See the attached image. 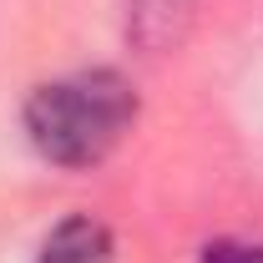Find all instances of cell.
<instances>
[{
    "mask_svg": "<svg viewBox=\"0 0 263 263\" xmlns=\"http://www.w3.org/2000/svg\"><path fill=\"white\" fill-rule=\"evenodd\" d=\"M26 137L56 167H97L106 162L127 132L137 127V86L111 66L71 71L41 81L26 97Z\"/></svg>",
    "mask_w": 263,
    "mask_h": 263,
    "instance_id": "obj_1",
    "label": "cell"
},
{
    "mask_svg": "<svg viewBox=\"0 0 263 263\" xmlns=\"http://www.w3.org/2000/svg\"><path fill=\"white\" fill-rule=\"evenodd\" d=\"M35 263H117V243H111V228L97 223L91 213H76L46 233Z\"/></svg>",
    "mask_w": 263,
    "mask_h": 263,
    "instance_id": "obj_2",
    "label": "cell"
},
{
    "mask_svg": "<svg viewBox=\"0 0 263 263\" xmlns=\"http://www.w3.org/2000/svg\"><path fill=\"white\" fill-rule=\"evenodd\" d=\"M197 263H263V243H238V238H223V243H208Z\"/></svg>",
    "mask_w": 263,
    "mask_h": 263,
    "instance_id": "obj_3",
    "label": "cell"
}]
</instances>
